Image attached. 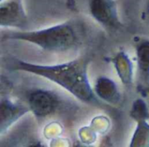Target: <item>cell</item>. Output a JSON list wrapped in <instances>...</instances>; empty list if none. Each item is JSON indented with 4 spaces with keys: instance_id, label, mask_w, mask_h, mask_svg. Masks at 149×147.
<instances>
[{
    "instance_id": "obj_2",
    "label": "cell",
    "mask_w": 149,
    "mask_h": 147,
    "mask_svg": "<svg viewBox=\"0 0 149 147\" xmlns=\"http://www.w3.org/2000/svg\"><path fill=\"white\" fill-rule=\"evenodd\" d=\"M5 40L25 42L47 52H65L75 47L79 37L74 25L67 21L38 30L10 31L3 35Z\"/></svg>"
},
{
    "instance_id": "obj_1",
    "label": "cell",
    "mask_w": 149,
    "mask_h": 147,
    "mask_svg": "<svg viewBox=\"0 0 149 147\" xmlns=\"http://www.w3.org/2000/svg\"><path fill=\"white\" fill-rule=\"evenodd\" d=\"M89 63L90 59L84 57L54 64H37L14 58L10 60V69L43 78L58 85L79 101L95 105L100 102L89 81Z\"/></svg>"
},
{
    "instance_id": "obj_14",
    "label": "cell",
    "mask_w": 149,
    "mask_h": 147,
    "mask_svg": "<svg viewBox=\"0 0 149 147\" xmlns=\"http://www.w3.org/2000/svg\"><path fill=\"white\" fill-rule=\"evenodd\" d=\"M147 14L149 17V0L148 1V3H147Z\"/></svg>"
},
{
    "instance_id": "obj_12",
    "label": "cell",
    "mask_w": 149,
    "mask_h": 147,
    "mask_svg": "<svg viewBox=\"0 0 149 147\" xmlns=\"http://www.w3.org/2000/svg\"><path fill=\"white\" fill-rule=\"evenodd\" d=\"M73 147H93V146H86V145H83V144H80V143H75Z\"/></svg>"
},
{
    "instance_id": "obj_5",
    "label": "cell",
    "mask_w": 149,
    "mask_h": 147,
    "mask_svg": "<svg viewBox=\"0 0 149 147\" xmlns=\"http://www.w3.org/2000/svg\"><path fill=\"white\" fill-rule=\"evenodd\" d=\"M59 100L52 92L36 89L27 95V105L31 112L38 118H45L52 114L58 106Z\"/></svg>"
},
{
    "instance_id": "obj_13",
    "label": "cell",
    "mask_w": 149,
    "mask_h": 147,
    "mask_svg": "<svg viewBox=\"0 0 149 147\" xmlns=\"http://www.w3.org/2000/svg\"><path fill=\"white\" fill-rule=\"evenodd\" d=\"M31 147H45L44 145H42L41 143H36L32 146H31Z\"/></svg>"
},
{
    "instance_id": "obj_7",
    "label": "cell",
    "mask_w": 149,
    "mask_h": 147,
    "mask_svg": "<svg viewBox=\"0 0 149 147\" xmlns=\"http://www.w3.org/2000/svg\"><path fill=\"white\" fill-rule=\"evenodd\" d=\"M96 97L111 105L118 106L122 101V96L118 85L107 76H100L93 86Z\"/></svg>"
},
{
    "instance_id": "obj_10",
    "label": "cell",
    "mask_w": 149,
    "mask_h": 147,
    "mask_svg": "<svg viewBox=\"0 0 149 147\" xmlns=\"http://www.w3.org/2000/svg\"><path fill=\"white\" fill-rule=\"evenodd\" d=\"M128 147H149V123L139 120L134 131Z\"/></svg>"
},
{
    "instance_id": "obj_6",
    "label": "cell",
    "mask_w": 149,
    "mask_h": 147,
    "mask_svg": "<svg viewBox=\"0 0 149 147\" xmlns=\"http://www.w3.org/2000/svg\"><path fill=\"white\" fill-rule=\"evenodd\" d=\"M31 110L28 105H22L9 98H2L0 101V133L3 135L19 119Z\"/></svg>"
},
{
    "instance_id": "obj_9",
    "label": "cell",
    "mask_w": 149,
    "mask_h": 147,
    "mask_svg": "<svg viewBox=\"0 0 149 147\" xmlns=\"http://www.w3.org/2000/svg\"><path fill=\"white\" fill-rule=\"evenodd\" d=\"M137 70L145 82L149 81V39L140 38L135 43Z\"/></svg>"
},
{
    "instance_id": "obj_3",
    "label": "cell",
    "mask_w": 149,
    "mask_h": 147,
    "mask_svg": "<svg viewBox=\"0 0 149 147\" xmlns=\"http://www.w3.org/2000/svg\"><path fill=\"white\" fill-rule=\"evenodd\" d=\"M87 9L89 15L103 28L116 31L122 26L115 0H88Z\"/></svg>"
},
{
    "instance_id": "obj_15",
    "label": "cell",
    "mask_w": 149,
    "mask_h": 147,
    "mask_svg": "<svg viewBox=\"0 0 149 147\" xmlns=\"http://www.w3.org/2000/svg\"><path fill=\"white\" fill-rule=\"evenodd\" d=\"M3 1H4V0H0V2H3Z\"/></svg>"
},
{
    "instance_id": "obj_8",
    "label": "cell",
    "mask_w": 149,
    "mask_h": 147,
    "mask_svg": "<svg viewBox=\"0 0 149 147\" xmlns=\"http://www.w3.org/2000/svg\"><path fill=\"white\" fill-rule=\"evenodd\" d=\"M121 84L125 86H130L134 83V64L124 51H118L111 59Z\"/></svg>"
},
{
    "instance_id": "obj_11",
    "label": "cell",
    "mask_w": 149,
    "mask_h": 147,
    "mask_svg": "<svg viewBox=\"0 0 149 147\" xmlns=\"http://www.w3.org/2000/svg\"><path fill=\"white\" fill-rule=\"evenodd\" d=\"M131 117L137 122L139 120H148V110L146 103L141 99L137 98L132 107Z\"/></svg>"
},
{
    "instance_id": "obj_4",
    "label": "cell",
    "mask_w": 149,
    "mask_h": 147,
    "mask_svg": "<svg viewBox=\"0 0 149 147\" xmlns=\"http://www.w3.org/2000/svg\"><path fill=\"white\" fill-rule=\"evenodd\" d=\"M28 17L23 0H4L0 2L1 28L15 31L27 30Z\"/></svg>"
}]
</instances>
